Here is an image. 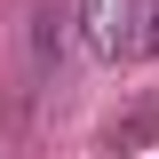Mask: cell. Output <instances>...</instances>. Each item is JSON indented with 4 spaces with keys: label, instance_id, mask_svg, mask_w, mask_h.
Returning <instances> with one entry per match:
<instances>
[{
    "label": "cell",
    "instance_id": "1",
    "mask_svg": "<svg viewBox=\"0 0 159 159\" xmlns=\"http://www.w3.org/2000/svg\"><path fill=\"white\" fill-rule=\"evenodd\" d=\"M127 56H159V0H127V32H119Z\"/></svg>",
    "mask_w": 159,
    "mask_h": 159
}]
</instances>
